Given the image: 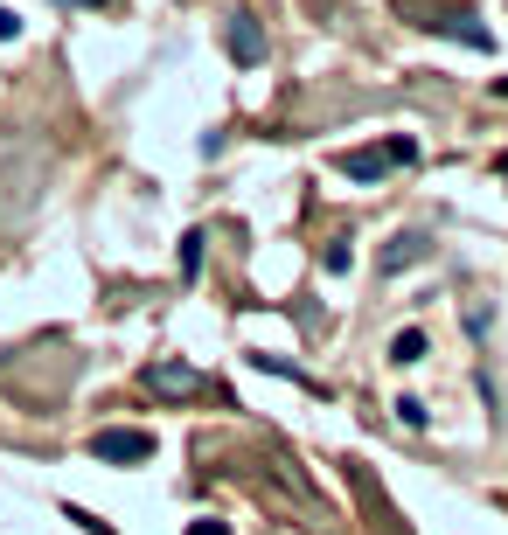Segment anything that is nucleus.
Returning <instances> with one entry per match:
<instances>
[{"instance_id":"7","label":"nucleus","mask_w":508,"mask_h":535,"mask_svg":"<svg viewBox=\"0 0 508 535\" xmlns=\"http://www.w3.org/2000/svg\"><path fill=\"white\" fill-rule=\"evenodd\" d=\"M202 271V237H181V278H195Z\"/></svg>"},{"instance_id":"2","label":"nucleus","mask_w":508,"mask_h":535,"mask_svg":"<svg viewBox=\"0 0 508 535\" xmlns=\"http://www.w3.org/2000/svg\"><path fill=\"white\" fill-rule=\"evenodd\" d=\"M397 160H390V146H362V153H341V174L348 181H383Z\"/></svg>"},{"instance_id":"6","label":"nucleus","mask_w":508,"mask_h":535,"mask_svg":"<svg viewBox=\"0 0 508 535\" xmlns=\"http://www.w3.org/2000/svg\"><path fill=\"white\" fill-rule=\"evenodd\" d=\"M147 383H154V390H195V376H188V369H154Z\"/></svg>"},{"instance_id":"1","label":"nucleus","mask_w":508,"mask_h":535,"mask_svg":"<svg viewBox=\"0 0 508 535\" xmlns=\"http://www.w3.org/2000/svg\"><path fill=\"white\" fill-rule=\"evenodd\" d=\"M91 452H98L105 466H133V459H154V438H147V431H98Z\"/></svg>"},{"instance_id":"8","label":"nucleus","mask_w":508,"mask_h":535,"mask_svg":"<svg viewBox=\"0 0 508 535\" xmlns=\"http://www.w3.org/2000/svg\"><path fill=\"white\" fill-rule=\"evenodd\" d=\"M390 160H397V167H411V160H418V139L397 133V139H390Z\"/></svg>"},{"instance_id":"5","label":"nucleus","mask_w":508,"mask_h":535,"mask_svg":"<svg viewBox=\"0 0 508 535\" xmlns=\"http://www.w3.org/2000/svg\"><path fill=\"white\" fill-rule=\"evenodd\" d=\"M418 258H425V237H418V230H404V237H390L383 271H404V265H418Z\"/></svg>"},{"instance_id":"10","label":"nucleus","mask_w":508,"mask_h":535,"mask_svg":"<svg viewBox=\"0 0 508 535\" xmlns=\"http://www.w3.org/2000/svg\"><path fill=\"white\" fill-rule=\"evenodd\" d=\"M14 35H21V14H14V7H0V42H14Z\"/></svg>"},{"instance_id":"9","label":"nucleus","mask_w":508,"mask_h":535,"mask_svg":"<svg viewBox=\"0 0 508 535\" xmlns=\"http://www.w3.org/2000/svg\"><path fill=\"white\" fill-rule=\"evenodd\" d=\"M397 417H404V424L418 431V424H425V403H418V397H397Z\"/></svg>"},{"instance_id":"3","label":"nucleus","mask_w":508,"mask_h":535,"mask_svg":"<svg viewBox=\"0 0 508 535\" xmlns=\"http://www.w3.org/2000/svg\"><path fill=\"white\" fill-rule=\"evenodd\" d=\"M230 56H237V63H265V35H258V21H251V14H237V21H230Z\"/></svg>"},{"instance_id":"4","label":"nucleus","mask_w":508,"mask_h":535,"mask_svg":"<svg viewBox=\"0 0 508 535\" xmlns=\"http://www.w3.org/2000/svg\"><path fill=\"white\" fill-rule=\"evenodd\" d=\"M425 348H432V341H425V327L390 334V362H397V369H418V362H425Z\"/></svg>"},{"instance_id":"11","label":"nucleus","mask_w":508,"mask_h":535,"mask_svg":"<svg viewBox=\"0 0 508 535\" xmlns=\"http://www.w3.org/2000/svg\"><path fill=\"white\" fill-rule=\"evenodd\" d=\"M188 535H230V529H223V522H195Z\"/></svg>"}]
</instances>
